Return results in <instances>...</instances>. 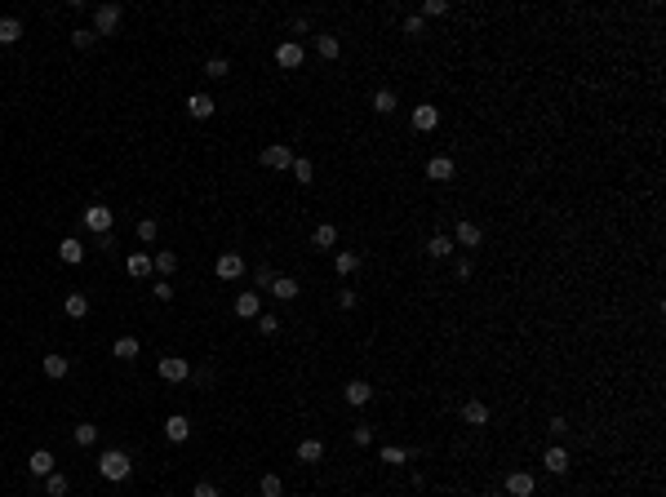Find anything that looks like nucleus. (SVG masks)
Masks as SVG:
<instances>
[{"instance_id": "nucleus-49", "label": "nucleus", "mask_w": 666, "mask_h": 497, "mask_svg": "<svg viewBox=\"0 0 666 497\" xmlns=\"http://www.w3.org/2000/svg\"><path fill=\"white\" fill-rule=\"evenodd\" d=\"M338 307H342V311L356 307V289H342V293H338Z\"/></svg>"}, {"instance_id": "nucleus-5", "label": "nucleus", "mask_w": 666, "mask_h": 497, "mask_svg": "<svg viewBox=\"0 0 666 497\" xmlns=\"http://www.w3.org/2000/svg\"><path fill=\"white\" fill-rule=\"evenodd\" d=\"M262 165L266 169H289V165H294V147H289V142H266V147H262Z\"/></svg>"}, {"instance_id": "nucleus-39", "label": "nucleus", "mask_w": 666, "mask_h": 497, "mask_svg": "<svg viewBox=\"0 0 666 497\" xmlns=\"http://www.w3.org/2000/svg\"><path fill=\"white\" fill-rule=\"evenodd\" d=\"M71 435H76V444H80V448H89L93 440H98V427H93V422H80V427L71 431Z\"/></svg>"}, {"instance_id": "nucleus-15", "label": "nucleus", "mask_w": 666, "mask_h": 497, "mask_svg": "<svg viewBox=\"0 0 666 497\" xmlns=\"http://www.w3.org/2000/svg\"><path fill=\"white\" fill-rule=\"evenodd\" d=\"M213 112H218V107H213L209 93H191V98H187V116L191 120H209Z\"/></svg>"}, {"instance_id": "nucleus-42", "label": "nucleus", "mask_w": 666, "mask_h": 497, "mask_svg": "<svg viewBox=\"0 0 666 497\" xmlns=\"http://www.w3.org/2000/svg\"><path fill=\"white\" fill-rule=\"evenodd\" d=\"M271 280H275V271H271V266H253V284L271 289Z\"/></svg>"}, {"instance_id": "nucleus-37", "label": "nucleus", "mask_w": 666, "mask_h": 497, "mask_svg": "<svg viewBox=\"0 0 666 497\" xmlns=\"http://www.w3.org/2000/svg\"><path fill=\"white\" fill-rule=\"evenodd\" d=\"M258 493H262V497H285L280 475H262V480H258Z\"/></svg>"}, {"instance_id": "nucleus-21", "label": "nucleus", "mask_w": 666, "mask_h": 497, "mask_svg": "<svg viewBox=\"0 0 666 497\" xmlns=\"http://www.w3.org/2000/svg\"><path fill=\"white\" fill-rule=\"evenodd\" d=\"M462 422H467V427H484V422H489V404H484V399H467V404H462Z\"/></svg>"}, {"instance_id": "nucleus-3", "label": "nucleus", "mask_w": 666, "mask_h": 497, "mask_svg": "<svg viewBox=\"0 0 666 497\" xmlns=\"http://www.w3.org/2000/svg\"><path fill=\"white\" fill-rule=\"evenodd\" d=\"M120 18H125V9H120V5H98V9H93V36H116Z\"/></svg>"}, {"instance_id": "nucleus-20", "label": "nucleus", "mask_w": 666, "mask_h": 497, "mask_svg": "<svg viewBox=\"0 0 666 497\" xmlns=\"http://www.w3.org/2000/svg\"><path fill=\"white\" fill-rule=\"evenodd\" d=\"M266 293H275V298H285V302H294V298L302 293V284L294 280V275H275V280H271V289H266Z\"/></svg>"}, {"instance_id": "nucleus-2", "label": "nucleus", "mask_w": 666, "mask_h": 497, "mask_svg": "<svg viewBox=\"0 0 666 497\" xmlns=\"http://www.w3.org/2000/svg\"><path fill=\"white\" fill-rule=\"evenodd\" d=\"M80 222L89 227L93 236H112V222H116V213L107 209V204H89V209L80 213Z\"/></svg>"}, {"instance_id": "nucleus-25", "label": "nucleus", "mask_w": 666, "mask_h": 497, "mask_svg": "<svg viewBox=\"0 0 666 497\" xmlns=\"http://www.w3.org/2000/svg\"><path fill=\"white\" fill-rule=\"evenodd\" d=\"M320 457H324V444H320V440H302V444H298V462L316 466Z\"/></svg>"}, {"instance_id": "nucleus-41", "label": "nucleus", "mask_w": 666, "mask_h": 497, "mask_svg": "<svg viewBox=\"0 0 666 497\" xmlns=\"http://www.w3.org/2000/svg\"><path fill=\"white\" fill-rule=\"evenodd\" d=\"M98 40V36H93L89 27H80V31H71V45H76V49H89V45Z\"/></svg>"}, {"instance_id": "nucleus-17", "label": "nucleus", "mask_w": 666, "mask_h": 497, "mask_svg": "<svg viewBox=\"0 0 666 497\" xmlns=\"http://www.w3.org/2000/svg\"><path fill=\"white\" fill-rule=\"evenodd\" d=\"M112 355L116 360H138L142 355V342L133 333H125V337H116V342H112Z\"/></svg>"}, {"instance_id": "nucleus-38", "label": "nucleus", "mask_w": 666, "mask_h": 497, "mask_svg": "<svg viewBox=\"0 0 666 497\" xmlns=\"http://www.w3.org/2000/svg\"><path fill=\"white\" fill-rule=\"evenodd\" d=\"M156 236H160V222H156V217H138V240L142 245H151Z\"/></svg>"}, {"instance_id": "nucleus-23", "label": "nucleus", "mask_w": 666, "mask_h": 497, "mask_svg": "<svg viewBox=\"0 0 666 497\" xmlns=\"http://www.w3.org/2000/svg\"><path fill=\"white\" fill-rule=\"evenodd\" d=\"M63 311H67V320H84V315H89V298H84V293H67L63 298Z\"/></svg>"}, {"instance_id": "nucleus-8", "label": "nucleus", "mask_w": 666, "mask_h": 497, "mask_svg": "<svg viewBox=\"0 0 666 497\" xmlns=\"http://www.w3.org/2000/svg\"><path fill=\"white\" fill-rule=\"evenodd\" d=\"M302 58H307V54H302V45H298V40H280V45H275V63H280L285 71L302 67Z\"/></svg>"}, {"instance_id": "nucleus-34", "label": "nucleus", "mask_w": 666, "mask_h": 497, "mask_svg": "<svg viewBox=\"0 0 666 497\" xmlns=\"http://www.w3.org/2000/svg\"><path fill=\"white\" fill-rule=\"evenodd\" d=\"M316 49H320V58H329V63H333V58L342 54V45H338V36H316Z\"/></svg>"}, {"instance_id": "nucleus-13", "label": "nucleus", "mask_w": 666, "mask_h": 497, "mask_svg": "<svg viewBox=\"0 0 666 497\" xmlns=\"http://www.w3.org/2000/svg\"><path fill=\"white\" fill-rule=\"evenodd\" d=\"M542 466H547L551 475H568V448L564 444H551L547 457H542Z\"/></svg>"}, {"instance_id": "nucleus-31", "label": "nucleus", "mask_w": 666, "mask_h": 497, "mask_svg": "<svg viewBox=\"0 0 666 497\" xmlns=\"http://www.w3.org/2000/svg\"><path fill=\"white\" fill-rule=\"evenodd\" d=\"M395 107H400V102H395L391 89H378V93H373V112H378V116H391Z\"/></svg>"}, {"instance_id": "nucleus-7", "label": "nucleus", "mask_w": 666, "mask_h": 497, "mask_svg": "<svg viewBox=\"0 0 666 497\" xmlns=\"http://www.w3.org/2000/svg\"><path fill=\"white\" fill-rule=\"evenodd\" d=\"M342 399H347L351 408H365L369 399H373V386H369V382H360V378H351V382L342 386Z\"/></svg>"}, {"instance_id": "nucleus-10", "label": "nucleus", "mask_w": 666, "mask_h": 497, "mask_svg": "<svg viewBox=\"0 0 666 497\" xmlns=\"http://www.w3.org/2000/svg\"><path fill=\"white\" fill-rule=\"evenodd\" d=\"M213 271H218V280H240V275H245V258H240V253H222Z\"/></svg>"}, {"instance_id": "nucleus-44", "label": "nucleus", "mask_w": 666, "mask_h": 497, "mask_svg": "<svg viewBox=\"0 0 666 497\" xmlns=\"http://www.w3.org/2000/svg\"><path fill=\"white\" fill-rule=\"evenodd\" d=\"M258 329L271 337V333H280V320H275V315H258Z\"/></svg>"}, {"instance_id": "nucleus-32", "label": "nucleus", "mask_w": 666, "mask_h": 497, "mask_svg": "<svg viewBox=\"0 0 666 497\" xmlns=\"http://www.w3.org/2000/svg\"><path fill=\"white\" fill-rule=\"evenodd\" d=\"M151 266H156V271H160V275H174V271H178V253L160 249V253H156V258H151Z\"/></svg>"}, {"instance_id": "nucleus-28", "label": "nucleus", "mask_w": 666, "mask_h": 497, "mask_svg": "<svg viewBox=\"0 0 666 497\" xmlns=\"http://www.w3.org/2000/svg\"><path fill=\"white\" fill-rule=\"evenodd\" d=\"M311 245H316V249H333V245H338V227H329V222H320L316 231H311Z\"/></svg>"}, {"instance_id": "nucleus-4", "label": "nucleus", "mask_w": 666, "mask_h": 497, "mask_svg": "<svg viewBox=\"0 0 666 497\" xmlns=\"http://www.w3.org/2000/svg\"><path fill=\"white\" fill-rule=\"evenodd\" d=\"M156 373H160L165 382H187L191 378V365L183 355H160V365H156Z\"/></svg>"}, {"instance_id": "nucleus-43", "label": "nucleus", "mask_w": 666, "mask_h": 497, "mask_svg": "<svg viewBox=\"0 0 666 497\" xmlns=\"http://www.w3.org/2000/svg\"><path fill=\"white\" fill-rule=\"evenodd\" d=\"M547 431L555 435V440H560V435H568V418H560V413H555V418L547 422Z\"/></svg>"}, {"instance_id": "nucleus-36", "label": "nucleus", "mask_w": 666, "mask_h": 497, "mask_svg": "<svg viewBox=\"0 0 666 497\" xmlns=\"http://www.w3.org/2000/svg\"><path fill=\"white\" fill-rule=\"evenodd\" d=\"M67 489H71L67 475H58V471H54V475H45V493H50V497H67Z\"/></svg>"}, {"instance_id": "nucleus-50", "label": "nucleus", "mask_w": 666, "mask_h": 497, "mask_svg": "<svg viewBox=\"0 0 666 497\" xmlns=\"http://www.w3.org/2000/svg\"><path fill=\"white\" fill-rule=\"evenodd\" d=\"M356 444H360V448L373 444V427H356Z\"/></svg>"}, {"instance_id": "nucleus-6", "label": "nucleus", "mask_w": 666, "mask_h": 497, "mask_svg": "<svg viewBox=\"0 0 666 497\" xmlns=\"http://www.w3.org/2000/svg\"><path fill=\"white\" fill-rule=\"evenodd\" d=\"M409 125H414L418 133H435V129H440V107H431V102L414 107V116H409Z\"/></svg>"}, {"instance_id": "nucleus-40", "label": "nucleus", "mask_w": 666, "mask_h": 497, "mask_svg": "<svg viewBox=\"0 0 666 497\" xmlns=\"http://www.w3.org/2000/svg\"><path fill=\"white\" fill-rule=\"evenodd\" d=\"M440 14H449V5H444V0H427V5H422V14H418V18L427 22V18H440Z\"/></svg>"}, {"instance_id": "nucleus-11", "label": "nucleus", "mask_w": 666, "mask_h": 497, "mask_svg": "<svg viewBox=\"0 0 666 497\" xmlns=\"http://www.w3.org/2000/svg\"><path fill=\"white\" fill-rule=\"evenodd\" d=\"M187 435H191V422L183 413H169L165 418V440L169 444H187Z\"/></svg>"}, {"instance_id": "nucleus-45", "label": "nucleus", "mask_w": 666, "mask_h": 497, "mask_svg": "<svg viewBox=\"0 0 666 497\" xmlns=\"http://www.w3.org/2000/svg\"><path fill=\"white\" fill-rule=\"evenodd\" d=\"M422 31H427V22H422L418 14H414V18H404V36H422Z\"/></svg>"}, {"instance_id": "nucleus-22", "label": "nucleus", "mask_w": 666, "mask_h": 497, "mask_svg": "<svg viewBox=\"0 0 666 497\" xmlns=\"http://www.w3.org/2000/svg\"><path fill=\"white\" fill-rule=\"evenodd\" d=\"M58 258H63L67 266H76V262H84V245H80L76 236H67L63 245H58Z\"/></svg>"}, {"instance_id": "nucleus-1", "label": "nucleus", "mask_w": 666, "mask_h": 497, "mask_svg": "<svg viewBox=\"0 0 666 497\" xmlns=\"http://www.w3.org/2000/svg\"><path fill=\"white\" fill-rule=\"evenodd\" d=\"M129 471H133V462H129V453H125V448H107V453L98 457V475H103V480H112V484L129 480Z\"/></svg>"}, {"instance_id": "nucleus-33", "label": "nucleus", "mask_w": 666, "mask_h": 497, "mask_svg": "<svg viewBox=\"0 0 666 497\" xmlns=\"http://www.w3.org/2000/svg\"><path fill=\"white\" fill-rule=\"evenodd\" d=\"M378 457H382L386 466H404V462H409V448H400V444H386Z\"/></svg>"}, {"instance_id": "nucleus-16", "label": "nucleus", "mask_w": 666, "mask_h": 497, "mask_svg": "<svg viewBox=\"0 0 666 497\" xmlns=\"http://www.w3.org/2000/svg\"><path fill=\"white\" fill-rule=\"evenodd\" d=\"M480 240H484V231H480L476 222H467V217H462V222H457V231H453V245H462V249H476Z\"/></svg>"}, {"instance_id": "nucleus-29", "label": "nucleus", "mask_w": 666, "mask_h": 497, "mask_svg": "<svg viewBox=\"0 0 666 497\" xmlns=\"http://www.w3.org/2000/svg\"><path fill=\"white\" fill-rule=\"evenodd\" d=\"M67 373H71L67 355H45V378H67Z\"/></svg>"}, {"instance_id": "nucleus-35", "label": "nucleus", "mask_w": 666, "mask_h": 497, "mask_svg": "<svg viewBox=\"0 0 666 497\" xmlns=\"http://www.w3.org/2000/svg\"><path fill=\"white\" fill-rule=\"evenodd\" d=\"M204 76H213V80H222V76H232V63H227L222 54L218 58H209V63H204Z\"/></svg>"}, {"instance_id": "nucleus-30", "label": "nucleus", "mask_w": 666, "mask_h": 497, "mask_svg": "<svg viewBox=\"0 0 666 497\" xmlns=\"http://www.w3.org/2000/svg\"><path fill=\"white\" fill-rule=\"evenodd\" d=\"M427 253H431V258H453V240L449 236H431L427 240Z\"/></svg>"}, {"instance_id": "nucleus-19", "label": "nucleus", "mask_w": 666, "mask_h": 497, "mask_svg": "<svg viewBox=\"0 0 666 497\" xmlns=\"http://www.w3.org/2000/svg\"><path fill=\"white\" fill-rule=\"evenodd\" d=\"M506 493L511 497H533V475L529 471H511V475H506Z\"/></svg>"}, {"instance_id": "nucleus-47", "label": "nucleus", "mask_w": 666, "mask_h": 497, "mask_svg": "<svg viewBox=\"0 0 666 497\" xmlns=\"http://www.w3.org/2000/svg\"><path fill=\"white\" fill-rule=\"evenodd\" d=\"M289 27H294V36H307V31H311V18H307V14H298L294 22H289Z\"/></svg>"}, {"instance_id": "nucleus-18", "label": "nucleus", "mask_w": 666, "mask_h": 497, "mask_svg": "<svg viewBox=\"0 0 666 497\" xmlns=\"http://www.w3.org/2000/svg\"><path fill=\"white\" fill-rule=\"evenodd\" d=\"M125 271L133 275V280H147V275L156 271V266H151V253H129V258H125Z\"/></svg>"}, {"instance_id": "nucleus-51", "label": "nucleus", "mask_w": 666, "mask_h": 497, "mask_svg": "<svg viewBox=\"0 0 666 497\" xmlns=\"http://www.w3.org/2000/svg\"><path fill=\"white\" fill-rule=\"evenodd\" d=\"M285 497H289V493H285Z\"/></svg>"}, {"instance_id": "nucleus-27", "label": "nucleus", "mask_w": 666, "mask_h": 497, "mask_svg": "<svg viewBox=\"0 0 666 497\" xmlns=\"http://www.w3.org/2000/svg\"><path fill=\"white\" fill-rule=\"evenodd\" d=\"M333 271H338V275H356V271H360V253L342 249V253L333 258Z\"/></svg>"}, {"instance_id": "nucleus-14", "label": "nucleus", "mask_w": 666, "mask_h": 497, "mask_svg": "<svg viewBox=\"0 0 666 497\" xmlns=\"http://www.w3.org/2000/svg\"><path fill=\"white\" fill-rule=\"evenodd\" d=\"M27 471H31V475H36V480H45V475H54V453H50V448H36V453L27 457Z\"/></svg>"}, {"instance_id": "nucleus-24", "label": "nucleus", "mask_w": 666, "mask_h": 497, "mask_svg": "<svg viewBox=\"0 0 666 497\" xmlns=\"http://www.w3.org/2000/svg\"><path fill=\"white\" fill-rule=\"evenodd\" d=\"M289 174H294V183H302V187H307L311 178H316V165H311L307 155H294V165H289Z\"/></svg>"}, {"instance_id": "nucleus-46", "label": "nucleus", "mask_w": 666, "mask_h": 497, "mask_svg": "<svg viewBox=\"0 0 666 497\" xmlns=\"http://www.w3.org/2000/svg\"><path fill=\"white\" fill-rule=\"evenodd\" d=\"M191 497H222V493H218V489H213V484H209V480H200V484H196V489H191Z\"/></svg>"}, {"instance_id": "nucleus-26", "label": "nucleus", "mask_w": 666, "mask_h": 497, "mask_svg": "<svg viewBox=\"0 0 666 497\" xmlns=\"http://www.w3.org/2000/svg\"><path fill=\"white\" fill-rule=\"evenodd\" d=\"M18 40H22V22L5 14L0 18V45H18Z\"/></svg>"}, {"instance_id": "nucleus-9", "label": "nucleus", "mask_w": 666, "mask_h": 497, "mask_svg": "<svg viewBox=\"0 0 666 497\" xmlns=\"http://www.w3.org/2000/svg\"><path fill=\"white\" fill-rule=\"evenodd\" d=\"M236 315H240V320H258V315H262V298H258V289H245V293L236 298Z\"/></svg>"}, {"instance_id": "nucleus-48", "label": "nucleus", "mask_w": 666, "mask_h": 497, "mask_svg": "<svg viewBox=\"0 0 666 497\" xmlns=\"http://www.w3.org/2000/svg\"><path fill=\"white\" fill-rule=\"evenodd\" d=\"M453 271H457V280H471V271H476V266H471L467 258H457V262H453Z\"/></svg>"}, {"instance_id": "nucleus-12", "label": "nucleus", "mask_w": 666, "mask_h": 497, "mask_svg": "<svg viewBox=\"0 0 666 497\" xmlns=\"http://www.w3.org/2000/svg\"><path fill=\"white\" fill-rule=\"evenodd\" d=\"M453 174H457V165L449 160V155H431V160H427V178H431V183H449Z\"/></svg>"}]
</instances>
